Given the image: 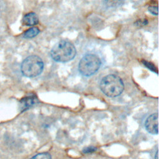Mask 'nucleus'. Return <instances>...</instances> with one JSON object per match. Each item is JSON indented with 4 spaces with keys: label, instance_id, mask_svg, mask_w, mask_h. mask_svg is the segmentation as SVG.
I'll list each match as a JSON object with an SVG mask.
<instances>
[{
    "label": "nucleus",
    "instance_id": "6e6552de",
    "mask_svg": "<svg viewBox=\"0 0 159 159\" xmlns=\"http://www.w3.org/2000/svg\"><path fill=\"white\" fill-rule=\"evenodd\" d=\"M103 4L107 8H116L124 3L125 0H102Z\"/></svg>",
    "mask_w": 159,
    "mask_h": 159
},
{
    "label": "nucleus",
    "instance_id": "f257e3e1",
    "mask_svg": "<svg viewBox=\"0 0 159 159\" xmlns=\"http://www.w3.org/2000/svg\"><path fill=\"white\" fill-rule=\"evenodd\" d=\"M76 54V50L75 45L70 41L65 40L58 42L50 51L52 58L60 63H66L71 60Z\"/></svg>",
    "mask_w": 159,
    "mask_h": 159
},
{
    "label": "nucleus",
    "instance_id": "0eeeda50",
    "mask_svg": "<svg viewBox=\"0 0 159 159\" xmlns=\"http://www.w3.org/2000/svg\"><path fill=\"white\" fill-rule=\"evenodd\" d=\"M39 23V17L35 12L26 14L22 19V24L26 26H33Z\"/></svg>",
    "mask_w": 159,
    "mask_h": 159
},
{
    "label": "nucleus",
    "instance_id": "7ed1b4c3",
    "mask_svg": "<svg viewBox=\"0 0 159 159\" xmlns=\"http://www.w3.org/2000/svg\"><path fill=\"white\" fill-rule=\"evenodd\" d=\"M44 64L39 57L30 55L24 60L21 64L22 73L26 77L34 78L41 74L43 70Z\"/></svg>",
    "mask_w": 159,
    "mask_h": 159
},
{
    "label": "nucleus",
    "instance_id": "1a4fd4ad",
    "mask_svg": "<svg viewBox=\"0 0 159 159\" xmlns=\"http://www.w3.org/2000/svg\"><path fill=\"white\" fill-rule=\"evenodd\" d=\"M40 32V30L37 27H33L27 30L23 34V37L25 39H32L37 36Z\"/></svg>",
    "mask_w": 159,
    "mask_h": 159
},
{
    "label": "nucleus",
    "instance_id": "39448f33",
    "mask_svg": "<svg viewBox=\"0 0 159 159\" xmlns=\"http://www.w3.org/2000/svg\"><path fill=\"white\" fill-rule=\"evenodd\" d=\"M147 131L151 134L157 135L158 133V114L154 113L148 116L145 123Z\"/></svg>",
    "mask_w": 159,
    "mask_h": 159
},
{
    "label": "nucleus",
    "instance_id": "ddd939ff",
    "mask_svg": "<svg viewBox=\"0 0 159 159\" xmlns=\"http://www.w3.org/2000/svg\"><path fill=\"white\" fill-rule=\"evenodd\" d=\"M148 11L153 15H158V6H149L148 7Z\"/></svg>",
    "mask_w": 159,
    "mask_h": 159
},
{
    "label": "nucleus",
    "instance_id": "9b49d317",
    "mask_svg": "<svg viewBox=\"0 0 159 159\" xmlns=\"http://www.w3.org/2000/svg\"><path fill=\"white\" fill-rule=\"evenodd\" d=\"M142 63H143V65L144 66H145L148 69H149L150 70H151L153 72H155L157 74V68L155 67V66L151 62L148 61H147L145 60H142Z\"/></svg>",
    "mask_w": 159,
    "mask_h": 159
},
{
    "label": "nucleus",
    "instance_id": "9d476101",
    "mask_svg": "<svg viewBox=\"0 0 159 159\" xmlns=\"http://www.w3.org/2000/svg\"><path fill=\"white\" fill-rule=\"evenodd\" d=\"M30 159H52V157L48 152H42L35 155Z\"/></svg>",
    "mask_w": 159,
    "mask_h": 159
},
{
    "label": "nucleus",
    "instance_id": "4468645a",
    "mask_svg": "<svg viewBox=\"0 0 159 159\" xmlns=\"http://www.w3.org/2000/svg\"><path fill=\"white\" fill-rule=\"evenodd\" d=\"M96 148L94 147H88L85 148L83 149V153H93L94 152H95L96 150Z\"/></svg>",
    "mask_w": 159,
    "mask_h": 159
},
{
    "label": "nucleus",
    "instance_id": "2eb2a0df",
    "mask_svg": "<svg viewBox=\"0 0 159 159\" xmlns=\"http://www.w3.org/2000/svg\"><path fill=\"white\" fill-rule=\"evenodd\" d=\"M158 150H157L156 153H155V159H158Z\"/></svg>",
    "mask_w": 159,
    "mask_h": 159
},
{
    "label": "nucleus",
    "instance_id": "f03ea898",
    "mask_svg": "<svg viewBox=\"0 0 159 159\" xmlns=\"http://www.w3.org/2000/svg\"><path fill=\"white\" fill-rule=\"evenodd\" d=\"M101 91L107 96L114 98L119 96L124 91V85L122 79L113 74L103 77L100 82Z\"/></svg>",
    "mask_w": 159,
    "mask_h": 159
},
{
    "label": "nucleus",
    "instance_id": "f8f14e48",
    "mask_svg": "<svg viewBox=\"0 0 159 159\" xmlns=\"http://www.w3.org/2000/svg\"><path fill=\"white\" fill-rule=\"evenodd\" d=\"M148 23L147 19H138L135 22V25L138 27H142L147 25Z\"/></svg>",
    "mask_w": 159,
    "mask_h": 159
},
{
    "label": "nucleus",
    "instance_id": "20e7f679",
    "mask_svg": "<svg viewBox=\"0 0 159 159\" xmlns=\"http://www.w3.org/2000/svg\"><path fill=\"white\" fill-rule=\"evenodd\" d=\"M101 61L99 57L93 53L85 55L78 64L80 73L84 76H89L96 73L99 69Z\"/></svg>",
    "mask_w": 159,
    "mask_h": 159
},
{
    "label": "nucleus",
    "instance_id": "423d86ee",
    "mask_svg": "<svg viewBox=\"0 0 159 159\" xmlns=\"http://www.w3.org/2000/svg\"><path fill=\"white\" fill-rule=\"evenodd\" d=\"M37 103H39V99L37 96L35 94H30L21 99L19 103V107L21 112H24Z\"/></svg>",
    "mask_w": 159,
    "mask_h": 159
}]
</instances>
